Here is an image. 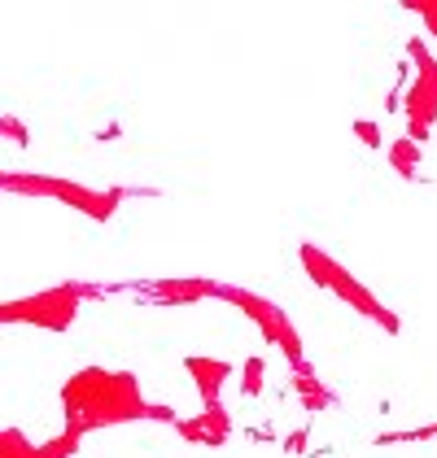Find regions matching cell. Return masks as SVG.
Listing matches in <instances>:
<instances>
[{"instance_id":"9c48e42d","label":"cell","mask_w":437,"mask_h":458,"mask_svg":"<svg viewBox=\"0 0 437 458\" xmlns=\"http://www.w3.org/2000/svg\"><path fill=\"white\" fill-rule=\"evenodd\" d=\"M180 437L188 445H227V437H232V415L223 411V402L218 406H201V415L197 420H180Z\"/></svg>"},{"instance_id":"9a60e30c","label":"cell","mask_w":437,"mask_h":458,"mask_svg":"<svg viewBox=\"0 0 437 458\" xmlns=\"http://www.w3.org/2000/svg\"><path fill=\"white\" fill-rule=\"evenodd\" d=\"M429 437H437V423H429V428H411V432H381V437H376V445H402V441H429Z\"/></svg>"},{"instance_id":"4fadbf2b","label":"cell","mask_w":437,"mask_h":458,"mask_svg":"<svg viewBox=\"0 0 437 458\" xmlns=\"http://www.w3.org/2000/svg\"><path fill=\"white\" fill-rule=\"evenodd\" d=\"M267 385V362L262 358H245V367H241V393L245 397H258Z\"/></svg>"},{"instance_id":"52a82bcc","label":"cell","mask_w":437,"mask_h":458,"mask_svg":"<svg viewBox=\"0 0 437 458\" xmlns=\"http://www.w3.org/2000/svg\"><path fill=\"white\" fill-rule=\"evenodd\" d=\"M132 293L153 297V306H193V301H206V297L223 301V284L218 280H145L132 284Z\"/></svg>"},{"instance_id":"7c38bea8","label":"cell","mask_w":437,"mask_h":458,"mask_svg":"<svg viewBox=\"0 0 437 458\" xmlns=\"http://www.w3.org/2000/svg\"><path fill=\"white\" fill-rule=\"evenodd\" d=\"M0 458H39V445L27 441L18 428H4L0 432Z\"/></svg>"},{"instance_id":"8992f818","label":"cell","mask_w":437,"mask_h":458,"mask_svg":"<svg viewBox=\"0 0 437 458\" xmlns=\"http://www.w3.org/2000/svg\"><path fill=\"white\" fill-rule=\"evenodd\" d=\"M223 301H232L236 310H245V315L258 323V332L276 345V350L289 358V367L297 362H306V350H302V336H297V327L289 323V315L276 306V301H267V297H258L250 288H236V284H223Z\"/></svg>"},{"instance_id":"ac0fdd59","label":"cell","mask_w":437,"mask_h":458,"mask_svg":"<svg viewBox=\"0 0 437 458\" xmlns=\"http://www.w3.org/2000/svg\"><path fill=\"white\" fill-rule=\"evenodd\" d=\"M285 450H289V454H302V450H306V432H293L289 441H285Z\"/></svg>"},{"instance_id":"8fae6325","label":"cell","mask_w":437,"mask_h":458,"mask_svg":"<svg viewBox=\"0 0 437 458\" xmlns=\"http://www.w3.org/2000/svg\"><path fill=\"white\" fill-rule=\"evenodd\" d=\"M390 166H394V175H402V179H420V140L398 136V140L390 144Z\"/></svg>"},{"instance_id":"ba28073f","label":"cell","mask_w":437,"mask_h":458,"mask_svg":"<svg viewBox=\"0 0 437 458\" xmlns=\"http://www.w3.org/2000/svg\"><path fill=\"white\" fill-rule=\"evenodd\" d=\"M184 371L193 376V385L201 393V406H218V397H223V385L232 380V362H223V358H206V353H188L184 358Z\"/></svg>"},{"instance_id":"5bb4252c","label":"cell","mask_w":437,"mask_h":458,"mask_svg":"<svg viewBox=\"0 0 437 458\" xmlns=\"http://www.w3.org/2000/svg\"><path fill=\"white\" fill-rule=\"evenodd\" d=\"M402 9H411L420 22H424V31L437 39V0H398Z\"/></svg>"},{"instance_id":"30bf717a","label":"cell","mask_w":437,"mask_h":458,"mask_svg":"<svg viewBox=\"0 0 437 458\" xmlns=\"http://www.w3.org/2000/svg\"><path fill=\"white\" fill-rule=\"evenodd\" d=\"M289 385L293 393H297V402L306 406V411H328L337 397H332V388L320 385V376H315V367L311 362H297V367H289Z\"/></svg>"},{"instance_id":"e0dca14e","label":"cell","mask_w":437,"mask_h":458,"mask_svg":"<svg viewBox=\"0 0 437 458\" xmlns=\"http://www.w3.org/2000/svg\"><path fill=\"white\" fill-rule=\"evenodd\" d=\"M4 136H9V140H18V144H31V131H27L13 114H4Z\"/></svg>"},{"instance_id":"6da1fadb","label":"cell","mask_w":437,"mask_h":458,"mask_svg":"<svg viewBox=\"0 0 437 458\" xmlns=\"http://www.w3.org/2000/svg\"><path fill=\"white\" fill-rule=\"evenodd\" d=\"M62 415H66V428L79 437L141 420L180 423L171 406L141 397V380L132 371H106V367H83L62 385Z\"/></svg>"},{"instance_id":"277c9868","label":"cell","mask_w":437,"mask_h":458,"mask_svg":"<svg viewBox=\"0 0 437 458\" xmlns=\"http://www.w3.org/2000/svg\"><path fill=\"white\" fill-rule=\"evenodd\" d=\"M0 183H4V192H22V197H48V201H62V206H71V210L97 218V223H109V218L118 214V206L132 197L127 188H88V183H74V179L18 175V171H9Z\"/></svg>"},{"instance_id":"5b68a950","label":"cell","mask_w":437,"mask_h":458,"mask_svg":"<svg viewBox=\"0 0 437 458\" xmlns=\"http://www.w3.org/2000/svg\"><path fill=\"white\" fill-rule=\"evenodd\" d=\"M407 57L416 66V79H411V88L402 97V118H407V136L424 144L437 127V57L429 53L424 39H411Z\"/></svg>"},{"instance_id":"2e32d148","label":"cell","mask_w":437,"mask_h":458,"mask_svg":"<svg viewBox=\"0 0 437 458\" xmlns=\"http://www.w3.org/2000/svg\"><path fill=\"white\" fill-rule=\"evenodd\" d=\"M355 136H359V140H364L367 148H381V144H385L381 127H376V123H367V118H359V123H355Z\"/></svg>"},{"instance_id":"3957f363","label":"cell","mask_w":437,"mask_h":458,"mask_svg":"<svg viewBox=\"0 0 437 458\" xmlns=\"http://www.w3.org/2000/svg\"><path fill=\"white\" fill-rule=\"evenodd\" d=\"M297 262H302V271L320 284V288H328V293H332V297H341L350 310H359L364 318H372L381 332H390V336H398V332H402L398 315H394V310H390V306H385V301L367 288V284L355 280V276H350L337 258H328L320 245H302V249H297Z\"/></svg>"},{"instance_id":"7a4b0ae2","label":"cell","mask_w":437,"mask_h":458,"mask_svg":"<svg viewBox=\"0 0 437 458\" xmlns=\"http://www.w3.org/2000/svg\"><path fill=\"white\" fill-rule=\"evenodd\" d=\"M109 288L101 284H79V280H66V284H53V288H39L31 297H13L0 306V323H27V327H39V332H66L79 315V306L88 297H106Z\"/></svg>"}]
</instances>
